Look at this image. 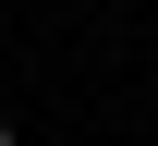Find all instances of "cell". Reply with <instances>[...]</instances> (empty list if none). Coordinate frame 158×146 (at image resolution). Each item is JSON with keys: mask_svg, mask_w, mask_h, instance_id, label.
Wrapping results in <instances>:
<instances>
[{"mask_svg": "<svg viewBox=\"0 0 158 146\" xmlns=\"http://www.w3.org/2000/svg\"><path fill=\"white\" fill-rule=\"evenodd\" d=\"M0 146H12V122H0Z\"/></svg>", "mask_w": 158, "mask_h": 146, "instance_id": "cell-1", "label": "cell"}]
</instances>
